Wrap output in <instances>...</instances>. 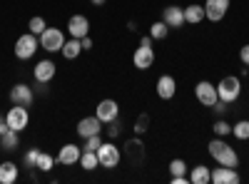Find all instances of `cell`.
<instances>
[{
  "mask_svg": "<svg viewBox=\"0 0 249 184\" xmlns=\"http://www.w3.org/2000/svg\"><path fill=\"white\" fill-rule=\"evenodd\" d=\"M207 150H210V157L217 165H224V167H237L239 165V154L234 152L232 145H227L224 137H214L210 145H207Z\"/></svg>",
  "mask_w": 249,
  "mask_h": 184,
  "instance_id": "cell-1",
  "label": "cell"
},
{
  "mask_svg": "<svg viewBox=\"0 0 249 184\" xmlns=\"http://www.w3.org/2000/svg\"><path fill=\"white\" fill-rule=\"evenodd\" d=\"M217 95H219L222 102H227V105L237 102L239 95H242V80H239L237 75H227V77H222L219 83H217Z\"/></svg>",
  "mask_w": 249,
  "mask_h": 184,
  "instance_id": "cell-2",
  "label": "cell"
},
{
  "mask_svg": "<svg viewBox=\"0 0 249 184\" xmlns=\"http://www.w3.org/2000/svg\"><path fill=\"white\" fill-rule=\"evenodd\" d=\"M152 63H155V48H152V37L147 35V37L140 40V45H137V50L132 55V65L137 70H150Z\"/></svg>",
  "mask_w": 249,
  "mask_h": 184,
  "instance_id": "cell-3",
  "label": "cell"
},
{
  "mask_svg": "<svg viewBox=\"0 0 249 184\" xmlns=\"http://www.w3.org/2000/svg\"><path fill=\"white\" fill-rule=\"evenodd\" d=\"M37 48H40V37H37V35H33V33L28 30L25 35H20V37L15 40L13 52H15V57H18V60H30V57L37 52Z\"/></svg>",
  "mask_w": 249,
  "mask_h": 184,
  "instance_id": "cell-4",
  "label": "cell"
},
{
  "mask_svg": "<svg viewBox=\"0 0 249 184\" xmlns=\"http://www.w3.org/2000/svg\"><path fill=\"white\" fill-rule=\"evenodd\" d=\"M144 157H147V152H144V142L140 139V134H135L124 142V159H127L132 167H142Z\"/></svg>",
  "mask_w": 249,
  "mask_h": 184,
  "instance_id": "cell-5",
  "label": "cell"
},
{
  "mask_svg": "<svg viewBox=\"0 0 249 184\" xmlns=\"http://www.w3.org/2000/svg\"><path fill=\"white\" fill-rule=\"evenodd\" d=\"M97 159H100V167L115 169L120 165V159H122V152H120L117 145H112V142H102V145L97 147Z\"/></svg>",
  "mask_w": 249,
  "mask_h": 184,
  "instance_id": "cell-6",
  "label": "cell"
},
{
  "mask_svg": "<svg viewBox=\"0 0 249 184\" xmlns=\"http://www.w3.org/2000/svg\"><path fill=\"white\" fill-rule=\"evenodd\" d=\"M5 122H8V127H10V130L23 132V130L30 125V112H28V107H23V105H13V107L8 110V115H5Z\"/></svg>",
  "mask_w": 249,
  "mask_h": 184,
  "instance_id": "cell-7",
  "label": "cell"
},
{
  "mask_svg": "<svg viewBox=\"0 0 249 184\" xmlns=\"http://www.w3.org/2000/svg\"><path fill=\"white\" fill-rule=\"evenodd\" d=\"M65 45V35H62L60 28H45V33L40 35V48L45 52H57Z\"/></svg>",
  "mask_w": 249,
  "mask_h": 184,
  "instance_id": "cell-8",
  "label": "cell"
},
{
  "mask_svg": "<svg viewBox=\"0 0 249 184\" xmlns=\"http://www.w3.org/2000/svg\"><path fill=\"white\" fill-rule=\"evenodd\" d=\"M195 97H197L199 105L212 107L214 102L219 100V95H217V85H212L210 80H199V83L195 85Z\"/></svg>",
  "mask_w": 249,
  "mask_h": 184,
  "instance_id": "cell-9",
  "label": "cell"
},
{
  "mask_svg": "<svg viewBox=\"0 0 249 184\" xmlns=\"http://www.w3.org/2000/svg\"><path fill=\"white\" fill-rule=\"evenodd\" d=\"M33 100H35V90L25 83H18L10 87V102L13 105H23V107H30L33 105Z\"/></svg>",
  "mask_w": 249,
  "mask_h": 184,
  "instance_id": "cell-10",
  "label": "cell"
},
{
  "mask_svg": "<svg viewBox=\"0 0 249 184\" xmlns=\"http://www.w3.org/2000/svg\"><path fill=\"white\" fill-rule=\"evenodd\" d=\"M95 117L102 122V125H107V122L117 119V117H120L117 102H115V100H100V102H97V107H95Z\"/></svg>",
  "mask_w": 249,
  "mask_h": 184,
  "instance_id": "cell-11",
  "label": "cell"
},
{
  "mask_svg": "<svg viewBox=\"0 0 249 184\" xmlns=\"http://www.w3.org/2000/svg\"><path fill=\"white\" fill-rule=\"evenodd\" d=\"M227 10H230V0H207L204 3V17L212 20V23H219L227 15Z\"/></svg>",
  "mask_w": 249,
  "mask_h": 184,
  "instance_id": "cell-12",
  "label": "cell"
},
{
  "mask_svg": "<svg viewBox=\"0 0 249 184\" xmlns=\"http://www.w3.org/2000/svg\"><path fill=\"white\" fill-rule=\"evenodd\" d=\"M239 182H242V177H239L237 167H224V165H219V167H214V172H212V184H239Z\"/></svg>",
  "mask_w": 249,
  "mask_h": 184,
  "instance_id": "cell-13",
  "label": "cell"
},
{
  "mask_svg": "<svg viewBox=\"0 0 249 184\" xmlns=\"http://www.w3.org/2000/svg\"><path fill=\"white\" fill-rule=\"evenodd\" d=\"M77 134L82 137V139H88V137H92V134H102V122L92 115V117H82L80 122H77Z\"/></svg>",
  "mask_w": 249,
  "mask_h": 184,
  "instance_id": "cell-14",
  "label": "cell"
},
{
  "mask_svg": "<svg viewBox=\"0 0 249 184\" xmlns=\"http://www.w3.org/2000/svg\"><path fill=\"white\" fill-rule=\"evenodd\" d=\"M162 23L167 28H182L184 25V8L179 5H167L162 10Z\"/></svg>",
  "mask_w": 249,
  "mask_h": 184,
  "instance_id": "cell-15",
  "label": "cell"
},
{
  "mask_svg": "<svg viewBox=\"0 0 249 184\" xmlns=\"http://www.w3.org/2000/svg\"><path fill=\"white\" fill-rule=\"evenodd\" d=\"M80 154H82V150L77 145H65V147H60L55 162L62 165V167H70V165H77V162H80Z\"/></svg>",
  "mask_w": 249,
  "mask_h": 184,
  "instance_id": "cell-16",
  "label": "cell"
},
{
  "mask_svg": "<svg viewBox=\"0 0 249 184\" xmlns=\"http://www.w3.org/2000/svg\"><path fill=\"white\" fill-rule=\"evenodd\" d=\"M175 95H177V80L172 75L157 77V97L160 100H172Z\"/></svg>",
  "mask_w": 249,
  "mask_h": 184,
  "instance_id": "cell-17",
  "label": "cell"
},
{
  "mask_svg": "<svg viewBox=\"0 0 249 184\" xmlns=\"http://www.w3.org/2000/svg\"><path fill=\"white\" fill-rule=\"evenodd\" d=\"M55 70H57V67H55L53 60H40V63L33 67V77L37 80V83H45V85H48L50 80L55 77Z\"/></svg>",
  "mask_w": 249,
  "mask_h": 184,
  "instance_id": "cell-18",
  "label": "cell"
},
{
  "mask_svg": "<svg viewBox=\"0 0 249 184\" xmlns=\"http://www.w3.org/2000/svg\"><path fill=\"white\" fill-rule=\"evenodd\" d=\"M68 33L72 35V37H85L88 33H90V20L85 17V15H72L70 20H68Z\"/></svg>",
  "mask_w": 249,
  "mask_h": 184,
  "instance_id": "cell-19",
  "label": "cell"
},
{
  "mask_svg": "<svg viewBox=\"0 0 249 184\" xmlns=\"http://www.w3.org/2000/svg\"><path fill=\"white\" fill-rule=\"evenodd\" d=\"M18 182V165L15 162H3L0 165V184H15Z\"/></svg>",
  "mask_w": 249,
  "mask_h": 184,
  "instance_id": "cell-20",
  "label": "cell"
},
{
  "mask_svg": "<svg viewBox=\"0 0 249 184\" xmlns=\"http://www.w3.org/2000/svg\"><path fill=\"white\" fill-rule=\"evenodd\" d=\"M202 20H204V5L192 3V5H187V8H184V23L197 25V23H202Z\"/></svg>",
  "mask_w": 249,
  "mask_h": 184,
  "instance_id": "cell-21",
  "label": "cell"
},
{
  "mask_svg": "<svg viewBox=\"0 0 249 184\" xmlns=\"http://www.w3.org/2000/svg\"><path fill=\"white\" fill-rule=\"evenodd\" d=\"M62 57L65 60H77L80 57V52H82V45H80V40L77 37H70V40H65V45H62Z\"/></svg>",
  "mask_w": 249,
  "mask_h": 184,
  "instance_id": "cell-22",
  "label": "cell"
},
{
  "mask_svg": "<svg viewBox=\"0 0 249 184\" xmlns=\"http://www.w3.org/2000/svg\"><path fill=\"white\" fill-rule=\"evenodd\" d=\"M0 147H3L5 152H13L20 147V132L15 130H8L5 134H0Z\"/></svg>",
  "mask_w": 249,
  "mask_h": 184,
  "instance_id": "cell-23",
  "label": "cell"
},
{
  "mask_svg": "<svg viewBox=\"0 0 249 184\" xmlns=\"http://www.w3.org/2000/svg\"><path fill=\"white\" fill-rule=\"evenodd\" d=\"M190 182H192V184H210V182H212V172L207 169L204 165H197V167H192V172H190Z\"/></svg>",
  "mask_w": 249,
  "mask_h": 184,
  "instance_id": "cell-24",
  "label": "cell"
},
{
  "mask_svg": "<svg viewBox=\"0 0 249 184\" xmlns=\"http://www.w3.org/2000/svg\"><path fill=\"white\" fill-rule=\"evenodd\" d=\"M80 167L85 169V172H92V169H97L100 167V159H97V152H90V150H85L80 154Z\"/></svg>",
  "mask_w": 249,
  "mask_h": 184,
  "instance_id": "cell-25",
  "label": "cell"
},
{
  "mask_svg": "<svg viewBox=\"0 0 249 184\" xmlns=\"http://www.w3.org/2000/svg\"><path fill=\"white\" fill-rule=\"evenodd\" d=\"M53 167H55V157H53V154H48V152H40L35 169H40V172H50Z\"/></svg>",
  "mask_w": 249,
  "mask_h": 184,
  "instance_id": "cell-26",
  "label": "cell"
},
{
  "mask_svg": "<svg viewBox=\"0 0 249 184\" xmlns=\"http://www.w3.org/2000/svg\"><path fill=\"white\" fill-rule=\"evenodd\" d=\"M232 134H234L239 142L249 139V119H239L237 125H232Z\"/></svg>",
  "mask_w": 249,
  "mask_h": 184,
  "instance_id": "cell-27",
  "label": "cell"
},
{
  "mask_svg": "<svg viewBox=\"0 0 249 184\" xmlns=\"http://www.w3.org/2000/svg\"><path fill=\"white\" fill-rule=\"evenodd\" d=\"M167 33H170V28L164 25L162 20H157V23L150 25V37L152 40H164V37H167Z\"/></svg>",
  "mask_w": 249,
  "mask_h": 184,
  "instance_id": "cell-28",
  "label": "cell"
},
{
  "mask_svg": "<svg viewBox=\"0 0 249 184\" xmlns=\"http://www.w3.org/2000/svg\"><path fill=\"white\" fill-rule=\"evenodd\" d=\"M28 28H30V33L33 35H43L45 33V17H40V15H35V17H30V23H28Z\"/></svg>",
  "mask_w": 249,
  "mask_h": 184,
  "instance_id": "cell-29",
  "label": "cell"
},
{
  "mask_svg": "<svg viewBox=\"0 0 249 184\" xmlns=\"http://www.w3.org/2000/svg\"><path fill=\"white\" fill-rule=\"evenodd\" d=\"M37 157H40V150H37V147H33V150H28V152H25V157H23V165H25V169H35V165H37Z\"/></svg>",
  "mask_w": 249,
  "mask_h": 184,
  "instance_id": "cell-30",
  "label": "cell"
},
{
  "mask_svg": "<svg viewBox=\"0 0 249 184\" xmlns=\"http://www.w3.org/2000/svg\"><path fill=\"white\" fill-rule=\"evenodd\" d=\"M212 130H214V134H217V137H227V134H232V125H230L227 119H217Z\"/></svg>",
  "mask_w": 249,
  "mask_h": 184,
  "instance_id": "cell-31",
  "label": "cell"
},
{
  "mask_svg": "<svg viewBox=\"0 0 249 184\" xmlns=\"http://www.w3.org/2000/svg\"><path fill=\"white\" fill-rule=\"evenodd\" d=\"M170 174H172V177L187 174V162H184V159H172V162H170Z\"/></svg>",
  "mask_w": 249,
  "mask_h": 184,
  "instance_id": "cell-32",
  "label": "cell"
},
{
  "mask_svg": "<svg viewBox=\"0 0 249 184\" xmlns=\"http://www.w3.org/2000/svg\"><path fill=\"white\" fill-rule=\"evenodd\" d=\"M150 130V117L147 115H140L137 122H135V134H144Z\"/></svg>",
  "mask_w": 249,
  "mask_h": 184,
  "instance_id": "cell-33",
  "label": "cell"
},
{
  "mask_svg": "<svg viewBox=\"0 0 249 184\" xmlns=\"http://www.w3.org/2000/svg\"><path fill=\"white\" fill-rule=\"evenodd\" d=\"M100 145H102V134H92L85 139V150H90V152H97Z\"/></svg>",
  "mask_w": 249,
  "mask_h": 184,
  "instance_id": "cell-34",
  "label": "cell"
},
{
  "mask_svg": "<svg viewBox=\"0 0 249 184\" xmlns=\"http://www.w3.org/2000/svg\"><path fill=\"white\" fill-rule=\"evenodd\" d=\"M120 127H122V125H120V122H117V119H112V122H107V137H110V139H115V137H120V132H122Z\"/></svg>",
  "mask_w": 249,
  "mask_h": 184,
  "instance_id": "cell-35",
  "label": "cell"
},
{
  "mask_svg": "<svg viewBox=\"0 0 249 184\" xmlns=\"http://www.w3.org/2000/svg\"><path fill=\"white\" fill-rule=\"evenodd\" d=\"M212 110L217 112V115H224L227 112V102H222V100H217L214 105H212Z\"/></svg>",
  "mask_w": 249,
  "mask_h": 184,
  "instance_id": "cell-36",
  "label": "cell"
},
{
  "mask_svg": "<svg viewBox=\"0 0 249 184\" xmlns=\"http://www.w3.org/2000/svg\"><path fill=\"white\" fill-rule=\"evenodd\" d=\"M239 60H242V63L249 67V45H244V48L239 50Z\"/></svg>",
  "mask_w": 249,
  "mask_h": 184,
  "instance_id": "cell-37",
  "label": "cell"
},
{
  "mask_svg": "<svg viewBox=\"0 0 249 184\" xmlns=\"http://www.w3.org/2000/svg\"><path fill=\"white\" fill-rule=\"evenodd\" d=\"M80 45H82V50H90V48H92V37H90V35L80 37Z\"/></svg>",
  "mask_w": 249,
  "mask_h": 184,
  "instance_id": "cell-38",
  "label": "cell"
},
{
  "mask_svg": "<svg viewBox=\"0 0 249 184\" xmlns=\"http://www.w3.org/2000/svg\"><path fill=\"white\" fill-rule=\"evenodd\" d=\"M190 182V177L187 174H179V177H172V184H187Z\"/></svg>",
  "mask_w": 249,
  "mask_h": 184,
  "instance_id": "cell-39",
  "label": "cell"
},
{
  "mask_svg": "<svg viewBox=\"0 0 249 184\" xmlns=\"http://www.w3.org/2000/svg\"><path fill=\"white\" fill-rule=\"evenodd\" d=\"M8 130H10V127H8V122H5V117L0 115V134H5Z\"/></svg>",
  "mask_w": 249,
  "mask_h": 184,
  "instance_id": "cell-40",
  "label": "cell"
},
{
  "mask_svg": "<svg viewBox=\"0 0 249 184\" xmlns=\"http://www.w3.org/2000/svg\"><path fill=\"white\" fill-rule=\"evenodd\" d=\"M35 92H40V95H45V92H48L45 83H37V80H35Z\"/></svg>",
  "mask_w": 249,
  "mask_h": 184,
  "instance_id": "cell-41",
  "label": "cell"
},
{
  "mask_svg": "<svg viewBox=\"0 0 249 184\" xmlns=\"http://www.w3.org/2000/svg\"><path fill=\"white\" fill-rule=\"evenodd\" d=\"M90 3H92V5H105L107 0H90Z\"/></svg>",
  "mask_w": 249,
  "mask_h": 184,
  "instance_id": "cell-42",
  "label": "cell"
}]
</instances>
